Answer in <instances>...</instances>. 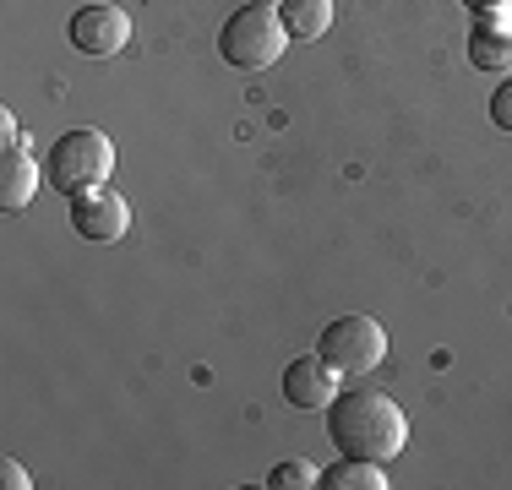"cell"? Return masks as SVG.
I'll list each match as a JSON object with an SVG mask.
<instances>
[{
  "instance_id": "obj_1",
  "label": "cell",
  "mask_w": 512,
  "mask_h": 490,
  "mask_svg": "<svg viewBox=\"0 0 512 490\" xmlns=\"http://www.w3.org/2000/svg\"><path fill=\"white\" fill-rule=\"evenodd\" d=\"M327 436H333L338 458L387 463L404 452L409 420L382 387H338V398L327 403Z\"/></svg>"
},
{
  "instance_id": "obj_2",
  "label": "cell",
  "mask_w": 512,
  "mask_h": 490,
  "mask_svg": "<svg viewBox=\"0 0 512 490\" xmlns=\"http://www.w3.org/2000/svg\"><path fill=\"white\" fill-rule=\"evenodd\" d=\"M44 175H50V186L66 191V196H77L88 186H104V180L115 175V142H109L99 126L60 131L50 158H44Z\"/></svg>"
},
{
  "instance_id": "obj_3",
  "label": "cell",
  "mask_w": 512,
  "mask_h": 490,
  "mask_svg": "<svg viewBox=\"0 0 512 490\" xmlns=\"http://www.w3.org/2000/svg\"><path fill=\"white\" fill-rule=\"evenodd\" d=\"M284 49H289V28L278 17V6H240L218 28V55L235 71H267Z\"/></svg>"
},
{
  "instance_id": "obj_4",
  "label": "cell",
  "mask_w": 512,
  "mask_h": 490,
  "mask_svg": "<svg viewBox=\"0 0 512 490\" xmlns=\"http://www.w3.org/2000/svg\"><path fill=\"white\" fill-rule=\"evenodd\" d=\"M316 354H322L338 376H371L376 365L387 360V333H382L376 316H338V322L322 327Z\"/></svg>"
},
{
  "instance_id": "obj_5",
  "label": "cell",
  "mask_w": 512,
  "mask_h": 490,
  "mask_svg": "<svg viewBox=\"0 0 512 490\" xmlns=\"http://www.w3.org/2000/svg\"><path fill=\"white\" fill-rule=\"evenodd\" d=\"M66 39H71V49H77V55H93V60L120 55V49L131 44V17H126L120 6H109V0H88V6L71 11Z\"/></svg>"
},
{
  "instance_id": "obj_6",
  "label": "cell",
  "mask_w": 512,
  "mask_h": 490,
  "mask_svg": "<svg viewBox=\"0 0 512 490\" xmlns=\"http://www.w3.org/2000/svg\"><path fill=\"white\" fill-rule=\"evenodd\" d=\"M71 229H77L82 240H120L131 229V207H126V196H120L115 186H88V191H77L71 196Z\"/></svg>"
},
{
  "instance_id": "obj_7",
  "label": "cell",
  "mask_w": 512,
  "mask_h": 490,
  "mask_svg": "<svg viewBox=\"0 0 512 490\" xmlns=\"http://www.w3.org/2000/svg\"><path fill=\"white\" fill-rule=\"evenodd\" d=\"M0 137H6V164H0V213H22L39 191V164H33L28 142H22L17 120L0 115Z\"/></svg>"
},
{
  "instance_id": "obj_8",
  "label": "cell",
  "mask_w": 512,
  "mask_h": 490,
  "mask_svg": "<svg viewBox=\"0 0 512 490\" xmlns=\"http://www.w3.org/2000/svg\"><path fill=\"white\" fill-rule=\"evenodd\" d=\"M284 398L295 403V409H327V403L338 398V371L322 354H306V360H295L284 371Z\"/></svg>"
},
{
  "instance_id": "obj_9",
  "label": "cell",
  "mask_w": 512,
  "mask_h": 490,
  "mask_svg": "<svg viewBox=\"0 0 512 490\" xmlns=\"http://www.w3.org/2000/svg\"><path fill=\"white\" fill-rule=\"evenodd\" d=\"M469 66L474 71H496V77H507V71H512V11H491V17L474 28Z\"/></svg>"
},
{
  "instance_id": "obj_10",
  "label": "cell",
  "mask_w": 512,
  "mask_h": 490,
  "mask_svg": "<svg viewBox=\"0 0 512 490\" xmlns=\"http://www.w3.org/2000/svg\"><path fill=\"white\" fill-rule=\"evenodd\" d=\"M278 17H284V28H289V44H316L333 28V0H284Z\"/></svg>"
},
{
  "instance_id": "obj_11",
  "label": "cell",
  "mask_w": 512,
  "mask_h": 490,
  "mask_svg": "<svg viewBox=\"0 0 512 490\" xmlns=\"http://www.w3.org/2000/svg\"><path fill=\"white\" fill-rule=\"evenodd\" d=\"M322 490H387V474L382 463H365V458H338L333 469L316 474Z\"/></svg>"
},
{
  "instance_id": "obj_12",
  "label": "cell",
  "mask_w": 512,
  "mask_h": 490,
  "mask_svg": "<svg viewBox=\"0 0 512 490\" xmlns=\"http://www.w3.org/2000/svg\"><path fill=\"white\" fill-rule=\"evenodd\" d=\"M267 485L273 490H306V485H316V469L306 458H289V463H278V469L267 474Z\"/></svg>"
},
{
  "instance_id": "obj_13",
  "label": "cell",
  "mask_w": 512,
  "mask_h": 490,
  "mask_svg": "<svg viewBox=\"0 0 512 490\" xmlns=\"http://www.w3.org/2000/svg\"><path fill=\"white\" fill-rule=\"evenodd\" d=\"M491 126H496V131H507V137H512V71L502 77V88L491 93Z\"/></svg>"
},
{
  "instance_id": "obj_14",
  "label": "cell",
  "mask_w": 512,
  "mask_h": 490,
  "mask_svg": "<svg viewBox=\"0 0 512 490\" xmlns=\"http://www.w3.org/2000/svg\"><path fill=\"white\" fill-rule=\"evenodd\" d=\"M0 485H6V490H28L33 480H28V469H22L17 458H0Z\"/></svg>"
},
{
  "instance_id": "obj_15",
  "label": "cell",
  "mask_w": 512,
  "mask_h": 490,
  "mask_svg": "<svg viewBox=\"0 0 512 490\" xmlns=\"http://www.w3.org/2000/svg\"><path fill=\"white\" fill-rule=\"evenodd\" d=\"M469 11H480V17H491V11H512V0H463Z\"/></svg>"
}]
</instances>
